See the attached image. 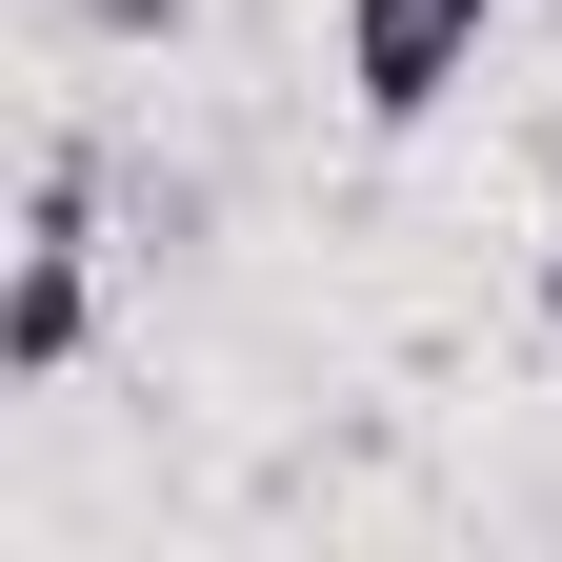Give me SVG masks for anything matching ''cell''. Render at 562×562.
<instances>
[{
	"label": "cell",
	"instance_id": "obj_3",
	"mask_svg": "<svg viewBox=\"0 0 562 562\" xmlns=\"http://www.w3.org/2000/svg\"><path fill=\"white\" fill-rule=\"evenodd\" d=\"M101 21H121V41H140V21H181V0H101Z\"/></svg>",
	"mask_w": 562,
	"mask_h": 562
},
{
	"label": "cell",
	"instance_id": "obj_4",
	"mask_svg": "<svg viewBox=\"0 0 562 562\" xmlns=\"http://www.w3.org/2000/svg\"><path fill=\"white\" fill-rule=\"evenodd\" d=\"M542 341H562V241H542Z\"/></svg>",
	"mask_w": 562,
	"mask_h": 562
},
{
	"label": "cell",
	"instance_id": "obj_2",
	"mask_svg": "<svg viewBox=\"0 0 562 562\" xmlns=\"http://www.w3.org/2000/svg\"><path fill=\"white\" fill-rule=\"evenodd\" d=\"M81 362V161L41 181V222H21V302H0V382H60Z\"/></svg>",
	"mask_w": 562,
	"mask_h": 562
},
{
	"label": "cell",
	"instance_id": "obj_1",
	"mask_svg": "<svg viewBox=\"0 0 562 562\" xmlns=\"http://www.w3.org/2000/svg\"><path fill=\"white\" fill-rule=\"evenodd\" d=\"M482 41H503V0H341V101H362L382 140H422L482 81Z\"/></svg>",
	"mask_w": 562,
	"mask_h": 562
}]
</instances>
